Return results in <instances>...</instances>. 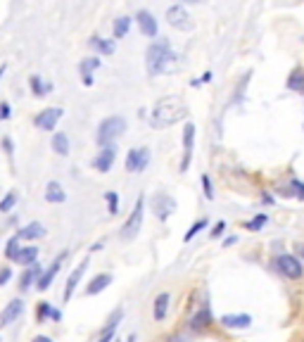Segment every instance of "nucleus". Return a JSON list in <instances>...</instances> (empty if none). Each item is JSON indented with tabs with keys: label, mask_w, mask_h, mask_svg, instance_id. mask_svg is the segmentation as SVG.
<instances>
[{
	"label": "nucleus",
	"mask_w": 304,
	"mask_h": 342,
	"mask_svg": "<svg viewBox=\"0 0 304 342\" xmlns=\"http://www.w3.org/2000/svg\"><path fill=\"white\" fill-rule=\"evenodd\" d=\"M36 316H38V321H45V319H53V321H60L62 319V314L57 311V309H53L48 304V302H38V311H36Z\"/></svg>",
	"instance_id": "29"
},
{
	"label": "nucleus",
	"mask_w": 304,
	"mask_h": 342,
	"mask_svg": "<svg viewBox=\"0 0 304 342\" xmlns=\"http://www.w3.org/2000/svg\"><path fill=\"white\" fill-rule=\"evenodd\" d=\"M5 69H7V64H0V79H3V74H5Z\"/></svg>",
	"instance_id": "48"
},
{
	"label": "nucleus",
	"mask_w": 304,
	"mask_h": 342,
	"mask_svg": "<svg viewBox=\"0 0 304 342\" xmlns=\"http://www.w3.org/2000/svg\"><path fill=\"white\" fill-rule=\"evenodd\" d=\"M238 242V235H228L226 240H223V247H231V245H235Z\"/></svg>",
	"instance_id": "43"
},
{
	"label": "nucleus",
	"mask_w": 304,
	"mask_h": 342,
	"mask_svg": "<svg viewBox=\"0 0 304 342\" xmlns=\"http://www.w3.org/2000/svg\"><path fill=\"white\" fill-rule=\"evenodd\" d=\"M50 145H53V152H55V155H60V157H67V155H69V138H67V133H64V131H55V133H53V140H50Z\"/></svg>",
	"instance_id": "23"
},
{
	"label": "nucleus",
	"mask_w": 304,
	"mask_h": 342,
	"mask_svg": "<svg viewBox=\"0 0 304 342\" xmlns=\"http://www.w3.org/2000/svg\"><path fill=\"white\" fill-rule=\"evenodd\" d=\"M176 60V55L171 53V45L166 41H155L145 53V67L150 76H159L162 71H166V67Z\"/></svg>",
	"instance_id": "2"
},
{
	"label": "nucleus",
	"mask_w": 304,
	"mask_h": 342,
	"mask_svg": "<svg viewBox=\"0 0 304 342\" xmlns=\"http://www.w3.org/2000/svg\"><path fill=\"white\" fill-rule=\"evenodd\" d=\"M290 90H304V71L302 69H295L290 76H288V83H285Z\"/></svg>",
	"instance_id": "30"
},
{
	"label": "nucleus",
	"mask_w": 304,
	"mask_h": 342,
	"mask_svg": "<svg viewBox=\"0 0 304 342\" xmlns=\"http://www.w3.org/2000/svg\"><path fill=\"white\" fill-rule=\"evenodd\" d=\"M45 226H43L41 221H31L29 226H24V228H19L17 231V238L19 240H41V238H45Z\"/></svg>",
	"instance_id": "18"
},
{
	"label": "nucleus",
	"mask_w": 304,
	"mask_h": 342,
	"mask_svg": "<svg viewBox=\"0 0 304 342\" xmlns=\"http://www.w3.org/2000/svg\"><path fill=\"white\" fill-rule=\"evenodd\" d=\"M12 278V268L10 266H5V268H0V285H5L7 281Z\"/></svg>",
	"instance_id": "41"
},
{
	"label": "nucleus",
	"mask_w": 304,
	"mask_h": 342,
	"mask_svg": "<svg viewBox=\"0 0 304 342\" xmlns=\"http://www.w3.org/2000/svg\"><path fill=\"white\" fill-rule=\"evenodd\" d=\"M200 181H202V190H205V198H207V200H214V188H212V178H209L207 174H202Z\"/></svg>",
	"instance_id": "36"
},
{
	"label": "nucleus",
	"mask_w": 304,
	"mask_h": 342,
	"mask_svg": "<svg viewBox=\"0 0 304 342\" xmlns=\"http://www.w3.org/2000/svg\"><path fill=\"white\" fill-rule=\"evenodd\" d=\"M276 268L285 276V278H290V281H299L304 276V264L299 257H295V254H278Z\"/></svg>",
	"instance_id": "5"
},
{
	"label": "nucleus",
	"mask_w": 304,
	"mask_h": 342,
	"mask_svg": "<svg viewBox=\"0 0 304 342\" xmlns=\"http://www.w3.org/2000/svg\"><path fill=\"white\" fill-rule=\"evenodd\" d=\"M207 226H209V221H207V219H200V221H195L193 226L188 228V233H186V238H183V240H186V242H190V240H193L195 235H197V233L202 231V228H207Z\"/></svg>",
	"instance_id": "35"
},
{
	"label": "nucleus",
	"mask_w": 304,
	"mask_h": 342,
	"mask_svg": "<svg viewBox=\"0 0 304 342\" xmlns=\"http://www.w3.org/2000/svg\"><path fill=\"white\" fill-rule=\"evenodd\" d=\"M64 110L62 107H48V110H43L36 114L34 124H36V129H41V131H55L57 121L62 119Z\"/></svg>",
	"instance_id": "8"
},
{
	"label": "nucleus",
	"mask_w": 304,
	"mask_h": 342,
	"mask_svg": "<svg viewBox=\"0 0 304 342\" xmlns=\"http://www.w3.org/2000/svg\"><path fill=\"white\" fill-rule=\"evenodd\" d=\"M290 188H292V195H297L299 200H304V183H302V181L295 178V181L290 183Z\"/></svg>",
	"instance_id": "39"
},
{
	"label": "nucleus",
	"mask_w": 304,
	"mask_h": 342,
	"mask_svg": "<svg viewBox=\"0 0 304 342\" xmlns=\"http://www.w3.org/2000/svg\"><path fill=\"white\" fill-rule=\"evenodd\" d=\"M19 238H17V235H12V238L7 240V245H5V257L10 261H14V257H17V254H19Z\"/></svg>",
	"instance_id": "32"
},
{
	"label": "nucleus",
	"mask_w": 304,
	"mask_h": 342,
	"mask_svg": "<svg viewBox=\"0 0 304 342\" xmlns=\"http://www.w3.org/2000/svg\"><path fill=\"white\" fill-rule=\"evenodd\" d=\"M105 202H107V212L114 216V214L119 212V195L114 190H107L105 192Z\"/></svg>",
	"instance_id": "33"
},
{
	"label": "nucleus",
	"mask_w": 304,
	"mask_h": 342,
	"mask_svg": "<svg viewBox=\"0 0 304 342\" xmlns=\"http://www.w3.org/2000/svg\"><path fill=\"white\" fill-rule=\"evenodd\" d=\"M86 268H88V259H83L79 266L74 268L69 274V278H67V285H64V292H62V300H64V304L74 297V290H76V285H79V281L83 278V274H86Z\"/></svg>",
	"instance_id": "14"
},
{
	"label": "nucleus",
	"mask_w": 304,
	"mask_h": 342,
	"mask_svg": "<svg viewBox=\"0 0 304 342\" xmlns=\"http://www.w3.org/2000/svg\"><path fill=\"white\" fill-rule=\"evenodd\" d=\"M100 64H103L100 57H86V60H81V64H79V74H81L83 86H93V71H95Z\"/></svg>",
	"instance_id": "17"
},
{
	"label": "nucleus",
	"mask_w": 304,
	"mask_h": 342,
	"mask_svg": "<svg viewBox=\"0 0 304 342\" xmlns=\"http://www.w3.org/2000/svg\"><path fill=\"white\" fill-rule=\"evenodd\" d=\"M212 79H214V74H212V71H205V74H202V83H209Z\"/></svg>",
	"instance_id": "45"
},
{
	"label": "nucleus",
	"mask_w": 304,
	"mask_h": 342,
	"mask_svg": "<svg viewBox=\"0 0 304 342\" xmlns=\"http://www.w3.org/2000/svg\"><path fill=\"white\" fill-rule=\"evenodd\" d=\"M117 342H121V340H117Z\"/></svg>",
	"instance_id": "51"
},
{
	"label": "nucleus",
	"mask_w": 304,
	"mask_h": 342,
	"mask_svg": "<svg viewBox=\"0 0 304 342\" xmlns=\"http://www.w3.org/2000/svg\"><path fill=\"white\" fill-rule=\"evenodd\" d=\"M166 311H169V292H159L157 297H155V311H152L155 321H157V323L164 321Z\"/></svg>",
	"instance_id": "24"
},
{
	"label": "nucleus",
	"mask_w": 304,
	"mask_h": 342,
	"mask_svg": "<svg viewBox=\"0 0 304 342\" xmlns=\"http://www.w3.org/2000/svg\"><path fill=\"white\" fill-rule=\"evenodd\" d=\"M136 21H138L140 34L145 36V38H157L159 24H157V19L152 17V12H147V10H140V12L136 14Z\"/></svg>",
	"instance_id": "13"
},
{
	"label": "nucleus",
	"mask_w": 304,
	"mask_h": 342,
	"mask_svg": "<svg viewBox=\"0 0 304 342\" xmlns=\"http://www.w3.org/2000/svg\"><path fill=\"white\" fill-rule=\"evenodd\" d=\"M223 328H231V330H245L252 326V316L249 314H223L219 319Z\"/></svg>",
	"instance_id": "15"
},
{
	"label": "nucleus",
	"mask_w": 304,
	"mask_h": 342,
	"mask_svg": "<svg viewBox=\"0 0 304 342\" xmlns=\"http://www.w3.org/2000/svg\"><path fill=\"white\" fill-rule=\"evenodd\" d=\"M126 131V119L124 116H107L97 126V145H112V140H117Z\"/></svg>",
	"instance_id": "3"
},
{
	"label": "nucleus",
	"mask_w": 304,
	"mask_h": 342,
	"mask_svg": "<svg viewBox=\"0 0 304 342\" xmlns=\"http://www.w3.org/2000/svg\"><path fill=\"white\" fill-rule=\"evenodd\" d=\"M114 159H117V150H114V145H103L100 152H97V157L93 159V169L100 171V174H107V171L114 166Z\"/></svg>",
	"instance_id": "12"
},
{
	"label": "nucleus",
	"mask_w": 304,
	"mask_h": 342,
	"mask_svg": "<svg viewBox=\"0 0 304 342\" xmlns=\"http://www.w3.org/2000/svg\"><path fill=\"white\" fill-rule=\"evenodd\" d=\"M41 274H43V268H41L38 261L29 264V268L21 274V278H19V290H21V292H27L31 285H36V281H38V276H41Z\"/></svg>",
	"instance_id": "19"
},
{
	"label": "nucleus",
	"mask_w": 304,
	"mask_h": 342,
	"mask_svg": "<svg viewBox=\"0 0 304 342\" xmlns=\"http://www.w3.org/2000/svg\"><path fill=\"white\" fill-rule=\"evenodd\" d=\"M90 250H93V252H97V250H103V240H100V242H95V245L90 247Z\"/></svg>",
	"instance_id": "46"
},
{
	"label": "nucleus",
	"mask_w": 304,
	"mask_h": 342,
	"mask_svg": "<svg viewBox=\"0 0 304 342\" xmlns=\"http://www.w3.org/2000/svg\"><path fill=\"white\" fill-rule=\"evenodd\" d=\"M143 214H145V200H143V195H140L138 200H136V207L131 209V214H129V219H126L124 228H121V240H133L136 235L140 233V228H143Z\"/></svg>",
	"instance_id": "4"
},
{
	"label": "nucleus",
	"mask_w": 304,
	"mask_h": 342,
	"mask_svg": "<svg viewBox=\"0 0 304 342\" xmlns=\"http://www.w3.org/2000/svg\"><path fill=\"white\" fill-rule=\"evenodd\" d=\"M150 205H152V214H155L162 224H164V221L176 212V200H173L171 195H166V192H157V195H152Z\"/></svg>",
	"instance_id": "6"
},
{
	"label": "nucleus",
	"mask_w": 304,
	"mask_h": 342,
	"mask_svg": "<svg viewBox=\"0 0 304 342\" xmlns=\"http://www.w3.org/2000/svg\"><path fill=\"white\" fill-rule=\"evenodd\" d=\"M10 116H12V107H10L7 100H3V103H0V121H7Z\"/></svg>",
	"instance_id": "37"
},
{
	"label": "nucleus",
	"mask_w": 304,
	"mask_h": 342,
	"mask_svg": "<svg viewBox=\"0 0 304 342\" xmlns=\"http://www.w3.org/2000/svg\"><path fill=\"white\" fill-rule=\"evenodd\" d=\"M14 205H17V192H14V190H10V192L5 195V198L0 200V212H3V214H7V212H10V209H12Z\"/></svg>",
	"instance_id": "34"
},
{
	"label": "nucleus",
	"mask_w": 304,
	"mask_h": 342,
	"mask_svg": "<svg viewBox=\"0 0 304 342\" xmlns=\"http://www.w3.org/2000/svg\"><path fill=\"white\" fill-rule=\"evenodd\" d=\"M29 86H31V93H34L36 97H43L45 95V93H50V90H53V86H50V83H45L41 79V76L38 74H34V76H29Z\"/></svg>",
	"instance_id": "27"
},
{
	"label": "nucleus",
	"mask_w": 304,
	"mask_h": 342,
	"mask_svg": "<svg viewBox=\"0 0 304 342\" xmlns=\"http://www.w3.org/2000/svg\"><path fill=\"white\" fill-rule=\"evenodd\" d=\"M110 283H112V276L110 274H97L95 278H93V281L86 285V290H83V292H86V297L100 295L103 290H107V287H110Z\"/></svg>",
	"instance_id": "21"
},
{
	"label": "nucleus",
	"mask_w": 304,
	"mask_h": 342,
	"mask_svg": "<svg viewBox=\"0 0 304 342\" xmlns=\"http://www.w3.org/2000/svg\"><path fill=\"white\" fill-rule=\"evenodd\" d=\"M67 259V252H62L60 257H57L53 264L48 266V271H43L41 276H38V281H36V290H41V292H45L50 285H53V281H55V276L60 274V266H62V261Z\"/></svg>",
	"instance_id": "11"
},
{
	"label": "nucleus",
	"mask_w": 304,
	"mask_h": 342,
	"mask_svg": "<svg viewBox=\"0 0 304 342\" xmlns=\"http://www.w3.org/2000/svg\"><path fill=\"white\" fill-rule=\"evenodd\" d=\"M266 221H269V216H266V214H257L255 219H249L247 224H245V228H247V231H252V233H257V231H262V228L266 226Z\"/></svg>",
	"instance_id": "31"
},
{
	"label": "nucleus",
	"mask_w": 304,
	"mask_h": 342,
	"mask_svg": "<svg viewBox=\"0 0 304 342\" xmlns=\"http://www.w3.org/2000/svg\"><path fill=\"white\" fill-rule=\"evenodd\" d=\"M209 323H212V311H209V307H202L197 314L190 319V328L193 330H202V328H207Z\"/></svg>",
	"instance_id": "25"
},
{
	"label": "nucleus",
	"mask_w": 304,
	"mask_h": 342,
	"mask_svg": "<svg viewBox=\"0 0 304 342\" xmlns=\"http://www.w3.org/2000/svg\"><path fill=\"white\" fill-rule=\"evenodd\" d=\"M88 45L93 50H97L100 55H105V57L114 55V50H117V43H114V38H100V36H90Z\"/></svg>",
	"instance_id": "20"
},
{
	"label": "nucleus",
	"mask_w": 304,
	"mask_h": 342,
	"mask_svg": "<svg viewBox=\"0 0 304 342\" xmlns=\"http://www.w3.org/2000/svg\"><path fill=\"white\" fill-rule=\"evenodd\" d=\"M112 340H114V330H105V333L100 335V340H97V342H112Z\"/></svg>",
	"instance_id": "42"
},
{
	"label": "nucleus",
	"mask_w": 304,
	"mask_h": 342,
	"mask_svg": "<svg viewBox=\"0 0 304 342\" xmlns=\"http://www.w3.org/2000/svg\"><path fill=\"white\" fill-rule=\"evenodd\" d=\"M150 164V150L147 148H133V150H129V155H126V171H131V174H136V171H143L145 166Z\"/></svg>",
	"instance_id": "10"
},
{
	"label": "nucleus",
	"mask_w": 304,
	"mask_h": 342,
	"mask_svg": "<svg viewBox=\"0 0 304 342\" xmlns=\"http://www.w3.org/2000/svg\"><path fill=\"white\" fill-rule=\"evenodd\" d=\"M193 145H195V124L186 121L183 126V162H181V174H186L193 159Z\"/></svg>",
	"instance_id": "9"
},
{
	"label": "nucleus",
	"mask_w": 304,
	"mask_h": 342,
	"mask_svg": "<svg viewBox=\"0 0 304 342\" xmlns=\"http://www.w3.org/2000/svg\"><path fill=\"white\" fill-rule=\"evenodd\" d=\"M31 342H53V337H48V335H36Z\"/></svg>",
	"instance_id": "44"
},
{
	"label": "nucleus",
	"mask_w": 304,
	"mask_h": 342,
	"mask_svg": "<svg viewBox=\"0 0 304 342\" xmlns=\"http://www.w3.org/2000/svg\"><path fill=\"white\" fill-rule=\"evenodd\" d=\"M181 3H188V5H195V3H200V0H181Z\"/></svg>",
	"instance_id": "49"
},
{
	"label": "nucleus",
	"mask_w": 304,
	"mask_h": 342,
	"mask_svg": "<svg viewBox=\"0 0 304 342\" xmlns=\"http://www.w3.org/2000/svg\"><path fill=\"white\" fill-rule=\"evenodd\" d=\"M186 116H188L186 103L176 95H169V97H162V100L155 103V107H152V112L147 114V119H150V124L155 129H169V126L179 124L181 119H186Z\"/></svg>",
	"instance_id": "1"
},
{
	"label": "nucleus",
	"mask_w": 304,
	"mask_h": 342,
	"mask_svg": "<svg viewBox=\"0 0 304 342\" xmlns=\"http://www.w3.org/2000/svg\"><path fill=\"white\" fill-rule=\"evenodd\" d=\"M166 21H169V27L181 29V31H190L193 29V19H190L188 10L181 3H176V5H171L166 10Z\"/></svg>",
	"instance_id": "7"
},
{
	"label": "nucleus",
	"mask_w": 304,
	"mask_h": 342,
	"mask_svg": "<svg viewBox=\"0 0 304 342\" xmlns=\"http://www.w3.org/2000/svg\"><path fill=\"white\" fill-rule=\"evenodd\" d=\"M21 314H24V302L17 297V300H12L3 311H0V326L5 328V326H10V323L17 321Z\"/></svg>",
	"instance_id": "16"
},
{
	"label": "nucleus",
	"mask_w": 304,
	"mask_h": 342,
	"mask_svg": "<svg viewBox=\"0 0 304 342\" xmlns=\"http://www.w3.org/2000/svg\"><path fill=\"white\" fill-rule=\"evenodd\" d=\"M0 145H3V150H5V155H10V157H12V155H14V143H12V138H10V136H3Z\"/></svg>",
	"instance_id": "38"
},
{
	"label": "nucleus",
	"mask_w": 304,
	"mask_h": 342,
	"mask_svg": "<svg viewBox=\"0 0 304 342\" xmlns=\"http://www.w3.org/2000/svg\"><path fill=\"white\" fill-rule=\"evenodd\" d=\"M223 231H226V221H219V224H214V228H212V238H219V235H223Z\"/></svg>",
	"instance_id": "40"
},
{
	"label": "nucleus",
	"mask_w": 304,
	"mask_h": 342,
	"mask_svg": "<svg viewBox=\"0 0 304 342\" xmlns=\"http://www.w3.org/2000/svg\"><path fill=\"white\" fill-rule=\"evenodd\" d=\"M36 259H38V247H21L19 254L14 257V261L21 264V266H29V264H34Z\"/></svg>",
	"instance_id": "28"
},
{
	"label": "nucleus",
	"mask_w": 304,
	"mask_h": 342,
	"mask_svg": "<svg viewBox=\"0 0 304 342\" xmlns=\"http://www.w3.org/2000/svg\"><path fill=\"white\" fill-rule=\"evenodd\" d=\"M126 342H136V335H129V337H126Z\"/></svg>",
	"instance_id": "50"
},
{
	"label": "nucleus",
	"mask_w": 304,
	"mask_h": 342,
	"mask_svg": "<svg viewBox=\"0 0 304 342\" xmlns=\"http://www.w3.org/2000/svg\"><path fill=\"white\" fill-rule=\"evenodd\" d=\"M297 252H299V257H302V264H304V245H297Z\"/></svg>",
	"instance_id": "47"
},
{
	"label": "nucleus",
	"mask_w": 304,
	"mask_h": 342,
	"mask_svg": "<svg viewBox=\"0 0 304 342\" xmlns=\"http://www.w3.org/2000/svg\"><path fill=\"white\" fill-rule=\"evenodd\" d=\"M131 17H117V19H114V24H112V34H114V41H117V38H124L126 34H129V31H131Z\"/></svg>",
	"instance_id": "26"
},
{
	"label": "nucleus",
	"mask_w": 304,
	"mask_h": 342,
	"mask_svg": "<svg viewBox=\"0 0 304 342\" xmlns=\"http://www.w3.org/2000/svg\"><path fill=\"white\" fill-rule=\"evenodd\" d=\"M64 200H67V192H64V188L57 181H48V185H45V202H50V205H62Z\"/></svg>",
	"instance_id": "22"
}]
</instances>
